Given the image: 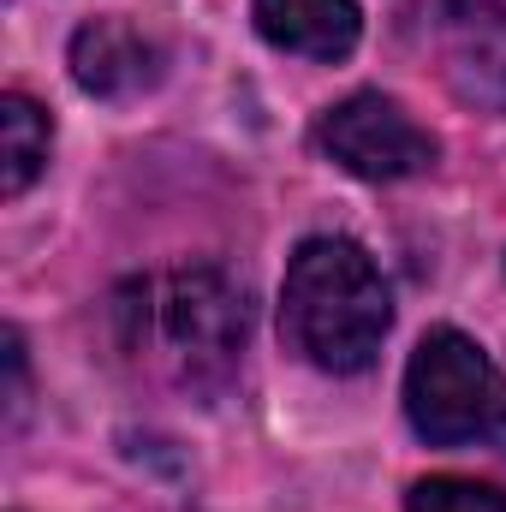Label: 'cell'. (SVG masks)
Masks as SVG:
<instances>
[{
    "label": "cell",
    "instance_id": "4",
    "mask_svg": "<svg viewBox=\"0 0 506 512\" xmlns=\"http://www.w3.org/2000/svg\"><path fill=\"white\" fill-rule=\"evenodd\" d=\"M167 340L185 352L191 370H227L233 352L245 346V298L233 292L227 274L215 268H185L167 280V304H161Z\"/></svg>",
    "mask_w": 506,
    "mask_h": 512
},
{
    "label": "cell",
    "instance_id": "9",
    "mask_svg": "<svg viewBox=\"0 0 506 512\" xmlns=\"http://www.w3.org/2000/svg\"><path fill=\"white\" fill-rule=\"evenodd\" d=\"M411 512H506V495L477 477H423L411 489Z\"/></svg>",
    "mask_w": 506,
    "mask_h": 512
},
{
    "label": "cell",
    "instance_id": "2",
    "mask_svg": "<svg viewBox=\"0 0 506 512\" xmlns=\"http://www.w3.org/2000/svg\"><path fill=\"white\" fill-rule=\"evenodd\" d=\"M405 411L411 429L435 447L506 441V376L477 340H465L459 328H435L405 370Z\"/></svg>",
    "mask_w": 506,
    "mask_h": 512
},
{
    "label": "cell",
    "instance_id": "8",
    "mask_svg": "<svg viewBox=\"0 0 506 512\" xmlns=\"http://www.w3.org/2000/svg\"><path fill=\"white\" fill-rule=\"evenodd\" d=\"M0 155H6L0 191L6 197H24L30 179L48 167V114L30 96H6L0 102Z\"/></svg>",
    "mask_w": 506,
    "mask_h": 512
},
{
    "label": "cell",
    "instance_id": "6",
    "mask_svg": "<svg viewBox=\"0 0 506 512\" xmlns=\"http://www.w3.org/2000/svg\"><path fill=\"white\" fill-rule=\"evenodd\" d=\"M447 72L465 102L506 114V0H453Z\"/></svg>",
    "mask_w": 506,
    "mask_h": 512
},
{
    "label": "cell",
    "instance_id": "3",
    "mask_svg": "<svg viewBox=\"0 0 506 512\" xmlns=\"http://www.w3.org/2000/svg\"><path fill=\"white\" fill-rule=\"evenodd\" d=\"M316 143H322L328 161H340L346 173L376 179V185L435 167V137L417 126L399 102H387L376 90L346 96L340 108H328L322 126H316Z\"/></svg>",
    "mask_w": 506,
    "mask_h": 512
},
{
    "label": "cell",
    "instance_id": "7",
    "mask_svg": "<svg viewBox=\"0 0 506 512\" xmlns=\"http://www.w3.org/2000/svg\"><path fill=\"white\" fill-rule=\"evenodd\" d=\"M256 30L304 60H346L358 48V0H256Z\"/></svg>",
    "mask_w": 506,
    "mask_h": 512
},
{
    "label": "cell",
    "instance_id": "5",
    "mask_svg": "<svg viewBox=\"0 0 506 512\" xmlns=\"http://www.w3.org/2000/svg\"><path fill=\"white\" fill-rule=\"evenodd\" d=\"M72 78L102 102H131L161 78V48L137 24L96 18L72 36Z\"/></svg>",
    "mask_w": 506,
    "mask_h": 512
},
{
    "label": "cell",
    "instance_id": "1",
    "mask_svg": "<svg viewBox=\"0 0 506 512\" xmlns=\"http://www.w3.org/2000/svg\"><path fill=\"white\" fill-rule=\"evenodd\" d=\"M393 322L387 280L352 239H304L286 286H280V334L286 346L328 370L352 376L381 352V334Z\"/></svg>",
    "mask_w": 506,
    "mask_h": 512
}]
</instances>
